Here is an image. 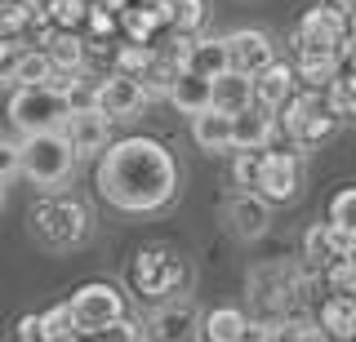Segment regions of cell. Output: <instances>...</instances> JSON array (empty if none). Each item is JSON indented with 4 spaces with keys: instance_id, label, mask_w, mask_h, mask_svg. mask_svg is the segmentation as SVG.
<instances>
[{
    "instance_id": "6da1fadb",
    "label": "cell",
    "mask_w": 356,
    "mask_h": 342,
    "mask_svg": "<svg viewBox=\"0 0 356 342\" xmlns=\"http://www.w3.org/2000/svg\"><path fill=\"white\" fill-rule=\"evenodd\" d=\"M98 196L125 214H156L178 191V164L156 138H120L98 156Z\"/></svg>"
},
{
    "instance_id": "d6986e66",
    "label": "cell",
    "mask_w": 356,
    "mask_h": 342,
    "mask_svg": "<svg viewBox=\"0 0 356 342\" xmlns=\"http://www.w3.org/2000/svg\"><path fill=\"white\" fill-rule=\"evenodd\" d=\"M44 53H49V62H54V71H67V76H76V71H85V40H81V31H44Z\"/></svg>"
},
{
    "instance_id": "7bdbcfd3",
    "label": "cell",
    "mask_w": 356,
    "mask_h": 342,
    "mask_svg": "<svg viewBox=\"0 0 356 342\" xmlns=\"http://www.w3.org/2000/svg\"><path fill=\"white\" fill-rule=\"evenodd\" d=\"M312 342H334V338H330V334H321V338H312Z\"/></svg>"
},
{
    "instance_id": "e575fe53",
    "label": "cell",
    "mask_w": 356,
    "mask_h": 342,
    "mask_svg": "<svg viewBox=\"0 0 356 342\" xmlns=\"http://www.w3.org/2000/svg\"><path fill=\"white\" fill-rule=\"evenodd\" d=\"M18 173H22V142L0 138V182L18 178Z\"/></svg>"
},
{
    "instance_id": "7402d4cb",
    "label": "cell",
    "mask_w": 356,
    "mask_h": 342,
    "mask_svg": "<svg viewBox=\"0 0 356 342\" xmlns=\"http://www.w3.org/2000/svg\"><path fill=\"white\" fill-rule=\"evenodd\" d=\"M245 329H250V316L236 311V307H214V311H205V320H200L205 342H241Z\"/></svg>"
},
{
    "instance_id": "4316f807",
    "label": "cell",
    "mask_w": 356,
    "mask_h": 342,
    "mask_svg": "<svg viewBox=\"0 0 356 342\" xmlns=\"http://www.w3.org/2000/svg\"><path fill=\"white\" fill-rule=\"evenodd\" d=\"M40 329H44V342H72V338H81V334H76V320H72V307H67V302L40 311Z\"/></svg>"
},
{
    "instance_id": "4dcf8cb0",
    "label": "cell",
    "mask_w": 356,
    "mask_h": 342,
    "mask_svg": "<svg viewBox=\"0 0 356 342\" xmlns=\"http://www.w3.org/2000/svg\"><path fill=\"white\" fill-rule=\"evenodd\" d=\"M85 18H89V0H54V27L81 31Z\"/></svg>"
},
{
    "instance_id": "5bb4252c",
    "label": "cell",
    "mask_w": 356,
    "mask_h": 342,
    "mask_svg": "<svg viewBox=\"0 0 356 342\" xmlns=\"http://www.w3.org/2000/svg\"><path fill=\"white\" fill-rule=\"evenodd\" d=\"M294 94H298L294 62H272V67H263L259 76H254V103L267 107V112H281Z\"/></svg>"
},
{
    "instance_id": "d4e9b609",
    "label": "cell",
    "mask_w": 356,
    "mask_h": 342,
    "mask_svg": "<svg viewBox=\"0 0 356 342\" xmlns=\"http://www.w3.org/2000/svg\"><path fill=\"white\" fill-rule=\"evenodd\" d=\"M209 18L205 0H170V31H183V36H200Z\"/></svg>"
},
{
    "instance_id": "74e56055",
    "label": "cell",
    "mask_w": 356,
    "mask_h": 342,
    "mask_svg": "<svg viewBox=\"0 0 356 342\" xmlns=\"http://www.w3.org/2000/svg\"><path fill=\"white\" fill-rule=\"evenodd\" d=\"M272 329L276 325H267V320H250V329H245L241 342H272Z\"/></svg>"
},
{
    "instance_id": "83f0119b",
    "label": "cell",
    "mask_w": 356,
    "mask_h": 342,
    "mask_svg": "<svg viewBox=\"0 0 356 342\" xmlns=\"http://www.w3.org/2000/svg\"><path fill=\"white\" fill-rule=\"evenodd\" d=\"M303 253H307V262L316 271L330 267V262H334V253H330V223H316L307 231V236H303Z\"/></svg>"
},
{
    "instance_id": "8d00e7d4",
    "label": "cell",
    "mask_w": 356,
    "mask_h": 342,
    "mask_svg": "<svg viewBox=\"0 0 356 342\" xmlns=\"http://www.w3.org/2000/svg\"><path fill=\"white\" fill-rule=\"evenodd\" d=\"M22 5H27V14H31V27L54 23V0H22Z\"/></svg>"
},
{
    "instance_id": "4fadbf2b",
    "label": "cell",
    "mask_w": 356,
    "mask_h": 342,
    "mask_svg": "<svg viewBox=\"0 0 356 342\" xmlns=\"http://www.w3.org/2000/svg\"><path fill=\"white\" fill-rule=\"evenodd\" d=\"M222 214H227V223L241 240H259L267 231V223H272V205H267L259 191H236L222 205Z\"/></svg>"
},
{
    "instance_id": "b9f144b4",
    "label": "cell",
    "mask_w": 356,
    "mask_h": 342,
    "mask_svg": "<svg viewBox=\"0 0 356 342\" xmlns=\"http://www.w3.org/2000/svg\"><path fill=\"white\" fill-rule=\"evenodd\" d=\"M348 31L356 36V9H348Z\"/></svg>"
},
{
    "instance_id": "277c9868",
    "label": "cell",
    "mask_w": 356,
    "mask_h": 342,
    "mask_svg": "<svg viewBox=\"0 0 356 342\" xmlns=\"http://www.w3.org/2000/svg\"><path fill=\"white\" fill-rule=\"evenodd\" d=\"M129 284L147 302H170V298H178L192 284V262L170 245H147L129 262Z\"/></svg>"
},
{
    "instance_id": "ac0fdd59",
    "label": "cell",
    "mask_w": 356,
    "mask_h": 342,
    "mask_svg": "<svg viewBox=\"0 0 356 342\" xmlns=\"http://www.w3.org/2000/svg\"><path fill=\"white\" fill-rule=\"evenodd\" d=\"M316 320L334 342H352L356 338V293H330L321 302Z\"/></svg>"
},
{
    "instance_id": "d590c367",
    "label": "cell",
    "mask_w": 356,
    "mask_h": 342,
    "mask_svg": "<svg viewBox=\"0 0 356 342\" xmlns=\"http://www.w3.org/2000/svg\"><path fill=\"white\" fill-rule=\"evenodd\" d=\"M18 342H44L40 311H31V316H22V320H18Z\"/></svg>"
},
{
    "instance_id": "2e32d148",
    "label": "cell",
    "mask_w": 356,
    "mask_h": 342,
    "mask_svg": "<svg viewBox=\"0 0 356 342\" xmlns=\"http://www.w3.org/2000/svg\"><path fill=\"white\" fill-rule=\"evenodd\" d=\"M245 107H254V76L245 71H222L214 76V112L222 116H241Z\"/></svg>"
},
{
    "instance_id": "8fae6325",
    "label": "cell",
    "mask_w": 356,
    "mask_h": 342,
    "mask_svg": "<svg viewBox=\"0 0 356 342\" xmlns=\"http://www.w3.org/2000/svg\"><path fill=\"white\" fill-rule=\"evenodd\" d=\"M63 134L72 138V147H76V156H103V151L111 147V120L98 112V107H81V112H72L67 116V125H63Z\"/></svg>"
},
{
    "instance_id": "44dd1931",
    "label": "cell",
    "mask_w": 356,
    "mask_h": 342,
    "mask_svg": "<svg viewBox=\"0 0 356 342\" xmlns=\"http://www.w3.org/2000/svg\"><path fill=\"white\" fill-rule=\"evenodd\" d=\"M232 120L236 116H222V112H200L192 116V138L200 151H232Z\"/></svg>"
},
{
    "instance_id": "f6af8a7d",
    "label": "cell",
    "mask_w": 356,
    "mask_h": 342,
    "mask_svg": "<svg viewBox=\"0 0 356 342\" xmlns=\"http://www.w3.org/2000/svg\"><path fill=\"white\" fill-rule=\"evenodd\" d=\"M352 342H356V338H352Z\"/></svg>"
},
{
    "instance_id": "ee69618b",
    "label": "cell",
    "mask_w": 356,
    "mask_h": 342,
    "mask_svg": "<svg viewBox=\"0 0 356 342\" xmlns=\"http://www.w3.org/2000/svg\"><path fill=\"white\" fill-rule=\"evenodd\" d=\"M0 209H5V182H0Z\"/></svg>"
},
{
    "instance_id": "60d3db41",
    "label": "cell",
    "mask_w": 356,
    "mask_h": 342,
    "mask_svg": "<svg viewBox=\"0 0 356 342\" xmlns=\"http://www.w3.org/2000/svg\"><path fill=\"white\" fill-rule=\"evenodd\" d=\"M325 5H334V9H343V14H348V9H356V0H325Z\"/></svg>"
},
{
    "instance_id": "8992f818",
    "label": "cell",
    "mask_w": 356,
    "mask_h": 342,
    "mask_svg": "<svg viewBox=\"0 0 356 342\" xmlns=\"http://www.w3.org/2000/svg\"><path fill=\"white\" fill-rule=\"evenodd\" d=\"M67 307H72V320H76L81 338H103L116 320H125V293L107 280H89L81 289H72Z\"/></svg>"
},
{
    "instance_id": "7c38bea8",
    "label": "cell",
    "mask_w": 356,
    "mask_h": 342,
    "mask_svg": "<svg viewBox=\"0 0 356 342\" xmlns=\"http://www.w3.org/2000/svg\"><path fill=\"white\" fill-rule=\"evenodd\" d=\"M227 40V58H232V71H245V76H259L263 67H272L276 62V49L272 40H267V31H254V27H241L232 31Z\"/></svg>"
},
{
    "instance_id": "836d02e7",
    "label": "cell",
    "mask_w": 356,
    "mask_h": 342,
    "mask_svg": "<svg viewBox=\"0 0 356 342\" xmlns=\"http://www.w3.org/2000/svg\"><path fill=\"white\" fill-rule=\"evenodd\" d=\"M325 284L330 293H356V258H339L325 267Z\"/></svg>"
},
{
    "instance_id": "7a4b0ae2",
    "label": "cell",
    "mask_w": 356,
    "mask_h": 342,
    "mask_svg": "<svg viewBox=\"0 0 356 342\" xmlns=\"http://www.w3.org/2000/svg\"><path fill=\"white\" fill-rule=\"evenodd\" d=\"M31 236L44 249H81L94 236V214L76 196H44L31 205Z\"/></svg>"
},
{
    "instance_id": "ba28073f",
    "label": "cell",
    "mask_w": 356,
    "mask_h": 342,
    "mask_svg": "<svg viewBox=\"0 0 356 342\" xmlns=\"http://www.w3.org/2000/svg\"><path fill=\"white\" fill-rule=\"evenodd\" d=\"M254 191L263 196L267 205H285L303 191V156L298 151H263V169H259V187Z\"/></svg>"
},
{
    "instance_id": "484cf974",
    "label": "cell",
    "mask_w": 356,
    "mask_h": 342,
    "mask_svg": "<svg viewBox=\"0 0 356 342\" xmlns=\"http://www.w3.org/2000/svg\"><path fill=\"white\" fill-rule=\"evenodd\" d=\"M152 58H156V45H138V40H125V45H116V71H125V76H147L152 67Z\"/></svg>"
},
{
    "instance_id": "5b68a950",
    "label": "cell",
    "mask_w": 356,
    "mask_h": 342,
    "mask_svg": "<svg viewBox=\"0 0 356 342\" xmlns=\"http://www.w3.org/2000/svg\"><path fill=\"white\" fill-rule=\"evenodd\" d=\"M67 116H72V103H67V94L54 89V85H22V89H14V98H9V125H14L22 138L44 134V129H63Z\"/></svg>"
},
{
    "instance_id": "ffe728a7",
    "label": "cell",
    "mask_w": 356,
    "mask_h": 342,
    "mask_svg": "<svg viewBox=\"0 0 356 342\" xmlns=\"http://www.w3.org/2000/svg\"><path fill=\"white\" fill-rule=\"evenodd\" d=\"M54 80V62L44 49H22L14 58V67L0 71V85H14V89H22V85H49Z\"/></svg>"
},
{
    "instance_id": "9c48e42d",
    "label": "cell",
    "mask_w": 356,
    "mask_h": 342,
    "mask_svg": "<svg viewBox=\"0 0 356 342\" xmlns=\"http://www.w3.org/2000/svg\"><path fill=\"white\" fill-rule=\"evenodd\" d=\"M147 103H152V98H147V89H143L138 76L111 71V76H103V80H98V98H94V107H98V112H103L107 120H138Z\"/></svg>"
},
{
    "instance_id": "f546056e",
    "label": "cell",
    "mask_w": 356,
    "mask_h": 342,
    "mask_svg": "<svg viewBox=\"0 0 356 342\" xmlns=\"http://www.w3.org/2000/svg\"><path fill=\"white\" fill-rule=\"evenodd\" d=\"M263 151H267V147H263ZM263 151H236V160H232V178H236L241 191H254V187H259Z\"/></svg>"
},
{
    "instance_id": "e0dca14e",
    "label": "cell",
    "mask_w": 356,
    "mask_h": 342,
    "mask_svg": "<svg viewBox=\"0 0 356 342\" xmlns=\"http://www.w3.org/2000/svg\"><path fill=\"white\" fill-rule=\"evenodd\" d=\"M170 103L183 116L209 112V107H214V80H209V76H200V71H183L174 80V89H170Z\"/></svg>"
},
{
    "instance_id": "f35d334b",
    "label": "cell",
    "mask_w": 356,
    "mask_h": 342,
    "mask_svg": "<svg viewBox=\"0 0 356 342\" xmlns=\"http://www.w3.org/2000/svg\"><path fill=\"white\" fill-rule=\"evenodd\" d=\"M14 58H18L14 40H9V36H0V71H9V67H14Z\"/></svg>"
},
{
    "instance_id": "f1b7e54d",
    "label": "cell",
    "mask_w": 356,
    "mask_h": 342,
    "mask_svg": "<svg viewBox=\"0 0 356 342\" xmlns=\"http://www.w3.org/2000/svg\"><path fill=\"white\" fill-rule=\"evenodd\" d=\"M116 27H120V14H116V9H107L103 0H89V18H85V31H89V36L103 45Z\"/></svg>"
},
{
    "instance_id": "3957f363",
    "label": "cell",
    "mask_w": 356,
    "mask_h": 342,
    "mask_svg": "<svg viewBox=\"0 0 356 342\" xmlns=\"http://www.w3.org/2000/svg\"><path fill=\"white\" fill-rule=\"evenodd\" d=\"M76 147L63 129H44V134H27L22 138V178L40 191H58L72 182L76 173Z\"/></svg>"
},
{
    "instance_id": "cb8c5ba5",
    "label": "cell",
    "mask_w": 356,
    "mask_h": 342,
    "mask_svg": "<svg viewBox=\"0 0 356 342\" xmlns=\"http://www.w3.org/2000/svg\"><path fill=\"white\" fill-rule=\"evenodd\" d=\"M294 71L307 89H330V80L339 76V58H334V53H298Z\"/></svg>"
},
{
    "instance_id": "d6a6232c",
    "label": "cell",
    "mask_w": 356,
    "mask_h": 342,
    "mask_svg": "<svg viewBox=\"0 0 356 342\" xmlns=\"http://www.w3.org/2000/svg\"><path fill=\"white\" fill-rule=\"evenodd\" d=\"M330 223L343 227V231H356V187H343L330 200Z\"/></svg>"
},
{
    "instance_id": "603a6c76",
    "label": "cell",
    "mask_w": 356,
    "mask_h": 342,
    "mask_svg": "<svg viewBox=\"0 0 356 342\" xmlns=\"http://www.w3.org/2000/svg\"><path fill=\"white\" fill-rule=\"evenodd\" d=\"M232 67V58H227V40L222 36H196V45H192V58H187V71H200V76H222Z\"/></svg>"
},
{
    "instance_id": "52a82bcc",
    "label": "cell",
    "mask_w": 356,
    "mask_h": 342,
    "mask_svg": "<svg viewBox=\"0 0 356 342\" xmlns=\"http://www.w3.org/2000/svg\"><path fill=\"white\" fill-rule=\"evenodd\" d=\"M343 36H348V14L334 9V5H316L294 27V58L298 53H334L339 58Z\"/></svg>"
},
{
    "instance_id": "ab89813d",
    "label": "cell",
    "mask_w": 356,
    "mask_h": 342,
    "mask_svg": "<svg viewBox=\"0 0 356 342\" xmlns=\"http://www.w3.org/2000/svg\"><path fill=\"white\" fill-rule=\"evenodd\" d=\"M272 342H294V334H289L281 320H276V329H272Z\"/></svg>"
},
{
    "instance_id": "9a60e30c",
    "label": "cell",
    "mask_w": 356,
    "mask_h": 342,
    "mask_svg": "<svg viewBox=\"0 0 356 342\" xmlns=\"http://www.w3.org/2000/svg\"><path fill=\"white\" fill-rule=\"evenodd\" d=\"M272 134H276L272 112L254 103V107H245V112L232 120V151H263L267 142H272Z\"/></svg>"
},
{
    "instance_id": "1f68e13d",
    "label": "cell",
    "mask_w": 356,
    "mask_h": 342,
    "mask_svg": "<svg viewBox=\"0 0 356 342\" xmlns=\"http://www.w3.org/2000/svg\"><path fill=\"white\" fill-rule=\"evenodd\" d=\"M27 27H31L27 5H22V0H0V36L14 40L18 31H27Z\"/></svg>"
},
{
    "instance_id": "30bf717a",
    "label": "cell",
    "mask_w": 356,
    "mask_h": 342,
    "mask_svg": "<svg viewBox=\"0 0 356 342\" xmlns=\"http://www.w3.org/2000/svg\"><path fill=\"white\" fill-rule=\"evenodd\" d=\"M200 320L205 316H196V302L178 293L152 311V342H200Z\"/></svg>"
}]
</instances>
